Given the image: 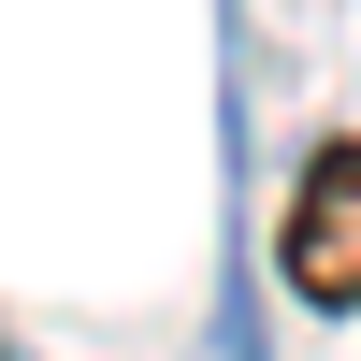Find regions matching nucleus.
Segmentation results:
<instances>
[{"instance_id":"obj_1","label":"nucleus","mask_w":361,"mask_h":361,"mask_svg":"<svg viewBox=\"0 0 361 361\" xmlns=\"http://www.w3.org/2000/svg\"><path fill=\"white\" fill-rule=\"evenodd\" d=\"M275 260H289V289H304V304H361V145H333V159L289 188Z\"/></svg>"}]
</instances>
